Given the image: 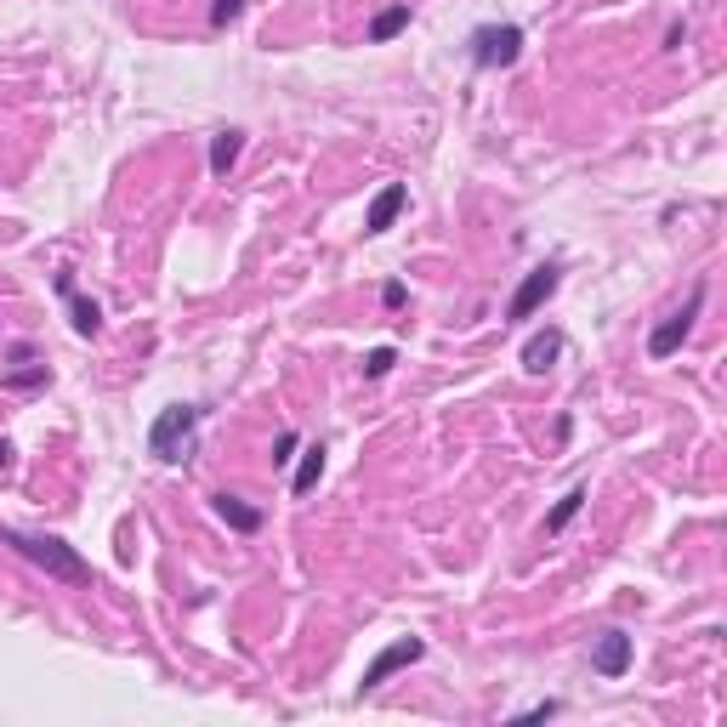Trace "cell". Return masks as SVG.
<instances>
[{
	"label": "cell",
	"instance_id": "cell-18",
	"mask_svg": "<svg viewBox=\"0 0 727 727\" xmlns=\"http://www.w3.org/2000/svg\"><path fill=\"white\" fill-rule=\"evenodd\" d=\"M239 12H245V0H211V29H228Z\"/></svg>",
	"mask_w": 727,
	"mask_h": 727
},
{
	"label": "cell",
	"instance_id": "cell-15",
	"mask_svg": "<svg viewBox=\"0 0 727 727\" xmlns=\"http://www.w3.org/2000/svg\"><path fill=\"white\" fill-rule=\"evenodd\" d=\"M409 29V0H398V6H387V12H375L370 18V40L375 46H387L392 35H404Z\"/></svg>",
	"mask_w": 727,
	"mask_h": 727
},
{
	"label": "cell",
	"instance_id": "cell-13",
	"mask_svg": "<svg viewBox=\"0 0 727 727\" xmlns=\"http://www.w3.org/2000/svg\"><path fill=\"white\" fill-rule=\"evenodd\" d=\"M586 500H591V489H586V483H574V489H568V495L546 512V534H563L568 523H574V517L586 512Z\"/></svg>",
	"mask_w": 727,
	"mask_h": 727
},
{
	"label": "cell",
	"instance_id": "cell-11",
	"mask_svg": "<svg viewBox=\"0 0 727 727\" xmlns=\"http://www.w3.org/2000/svg\"><path fill=\"white\" fill-rule=\"evenodd\" d=\"M211 512L222 517L228 529H239V534H256V529H262V506H245V500L228 495V489H222V495H211Z\"/></svg>",
	"mask_w": 727,
	"mask_h": 727
},
{
	"label": "cell",
	"instance_id": "cell-14",
	"mask_svg": "<svg viewBox=\"0 0 727 727\" xmlns=\"http://www.w3.org/2000/svg\"><path fill=\"white\" fill-rule=\"evenodd\" d=\"M324 455H330L324 444H307V449H302V466H296V478H290V489H296V495H313V489H319Z\"/></svg>",
	"mask_w": 727,
	"mask_h": 727
},
{
	"label": "cell",
	"instance_id": "cell-7",
	"mask_svg": "<svg viewBox=\"0 0 727 727\" xmlns=\"http://www.w3.org/2000/svg\"><path fill=\"white\" fill-rule=\"evenodd\" d=\"M631 654H637V642L625 637V631H603V637L591 642V671L597 676H625L631 671Z\"/></svg>",
	"mask_w": 727,
	"mask_h": 727
},
{
	"label": "cell",
	"instance_id": "cell-4",
	"mask_svg": "<svg viewBox=\"0 0 727 727\" xmlns=\"http://www.w3.org/2000/svg\"><path fill=\"white\" fill-rule=\"evenodd\" d=\"M705 313V284H693L688 290V302L676 307V313H665V319L654 324V336H648V358H671L682 353V341L693 336V319Z\"/></svg>",
	"mask_w": 727,
	"mask_h": 727
},
{
	"label": "cell",
	"instance_id": "cell-16",
	"mask_svg": "<svg viewBox=\"0 0 727 727\" xmlns=\"http://www.w3.org/2000/svg\"><path fill=\"white\" fill-rule=\"evenodd\" d=\"M46 381H52V370H46V364H29V370H12L6 375V387H46Z\"/></svg>",
	"mask_w": 727,
	"mask_h": 727
},
{
	"label": "cell",
	"instance_id": "cell-6",
	"mask_svg": "<svg viewBox=\"0 0 727 727\" xmlns=\"http://www.w3.org/2000/svg\"><path fill=\"white\" fill-rule=\"evenodd\" d=\"M421 654H426V642H421V637H398V642H387V648H381V654H375L370 665H364V682H358V693H375V688H381V682H387L392 671H404V665H415Z\"/></svg>",
	"mask_w": 727,
	"mask_h": 727
},
{
	"label": "cell",
	"instance_id": "cell-20",
	"mask_svg": "<svg viewBox=\"0 0 727 727\" xmlns=\"http://www.w3.org/2000/svg\"><path fill=\"white\" fill-rule=\"evenodd\" d=\"M682 40H688V23H671V35H665V52H682Z\"/></svg>",
	"mask_w": 727,
	"mask_h": 727
},
{
	"label": "cell",
	"instance_id": "cell-21",
	"mask_svg": "<svg viewBox=\"0 0 727 727\" xmlns=\"http://www.w3.org/2000/svg\"><path fill=\"white\" fill-rule=\"evenodd\" d=\"M404 296H409V290H404V284H398V279H392L387 290H381V302H387V307H404Z\"/></svg>",
	"mask_w": 727,
	"mask_h": 727
},
{
	"label": "cell",
	"instance_id": "cell-2",
	"mask_svg": "<svg viewBox=\"0 0 727 727\" xmlns=\"http://www.w3.org/2000/svg\"><path fill=\"white\" fill-rule=\"evenodd\" d=\"M199 449V409L194 404H165L148 426V455L160 466H182Z\"/></svg>",
	"mask_w": 727,
	"mask_h": 727
},
{
	"label": "cell",
	"instance_id": "cell-8",
	"mask_svg": "<svg viewBox=\"0 0 727 727\" xmlns=\"http://www.w3.org/2000/svg\"><path fill=\"white\" fill-rule=\"evenodd\" d=\"M57 296L69 302V324H74V336H97V330H103V307L86 302V296L74 290V273H57Z\"/></svg>",
	"mask_w": 727,
	"mask_h": 727
},
{
	"label": "cell",
	"instance_id": "cell-10",
	"mask_svg": "<svg viewBox=\"0 0 727 727\" xmlns=\"http://www.w3.org/2000/svg\"><path fill=\"white\" fill-rule=\"evenodd\" d=\"M563 347H568L563 330H540V336H529V347H523V370H529V375H546L551 364L563 358Z\"/></svg>",
	"mask_w": 727,
	"mask_h": 727
},
{
	"label": "cell",
	"instance_id": "cell-22",
	"mask_svg": "<svg viewBox=\"0 0 727 727\" xmlns=\"http://www.w3.org/2000/svg\"><path fill=\"white\" fill-rule=\"evenodd\" d=\"M12 455H18V449H12L6 438H0V472H12Z\"/></svg>",
	"mask_w": 727,
	"mask_h": 727
},
{
	"label": "cell",
	"instance_id": "cell-19",
	"mask_svg": "<svg viewBox=\"0 0 727 727\" xmlns=\"http://www.w3.org/2000/svg\"><path fill=\"white\" fill-rule=\"evenodd\" d=\"M296 449H302V438H296V432H279V444H273V466H290V461H296Z\"/></svg>",
	"mask_w": 727,
	"mask_h": 727
},
{
	"label": "cell",
	"instance_id": "cell-3",
	"mask_svg": "<svg viewBox=\"0 0 727 727\" xmlns=\"http://www.w3.org/2000/svg\"><path fill=\"white\" fill-rule=\"evenodd\" d=\"M466 52H472V69H512L523 57V29L517 23H483V29H472Z\"/></svg>",
	"mask_w": 727,
	"mask_h": 727
},
{
	"label": "cell",
	"instance_id": "cell-5",
	"mask_svg": "<svg viewBox=\"0 0 727 727\" xmlns=\"http://www.w3.org/2000/svg\"><path fill=\"white\" fill-rule=\"evenodd\" d=\"M557 284H563V262H540L534 273H523V284H517L512 302H506V319H512V324L534 319V313L557 296Z\"/></svg>",
	"mask_w": 727,
	"mask_h": 727
},
{
	"label": "cell",
	"instance_id": "cell-1",
	"mask_svg": "<svg viewBox=\"0 0 727 727\" xmlns=\"http://www.w3.org/2000/svg\"><path fill=\"white\" fill-rule=\"evenodd\" d=\"M0 546H12L18 557H29L35 568H46L63 586H91V568L80 563V551L63 546L57 534H23V529H0Z\"/></svg>",
	"mask_w": 727,
	"mask_h": 727
},
{
	"label": "cell",
	"instance_id": "cell-9",
	"mask_svg": "<svg viewBox=\"0 0 727 727\" xmlns=\"http://www.w3.org/2000/svg\"><path fill=\"white\" fill-rule=\"evenodd\" d=\"M404 205H409V188L404 182H387V188L370 199V211H364V233H387L392 222L404 216Z\"/></svg>",
	"mask_w": 727,
	"mask_h": 727
},
{
	"label": "cell",
	"instance_id": "cell-12",
	"mask_svg": "<svg viewBox=\"0 0 727 727\" xmlns=\"http://www.w3.org/2000/svg\"><path fill=\"white\" fill-rule=\"evenodd\" d=\"M239 154H245V131H239V125H228V131L211 137V171L216 177H228L233 165H239Z\"/></svg>",
	"mask_w": 727,
	"mask_h": 727
},
{
	"label": "cell",
	"instance_id": "cell-17",
	"mask_svg": "<svg viewBox=\"0 0 727 727\" xmlns=\"http://www.w3.org/2000/svg\"><path fill=\"white\" fill-rule=\"evenodd\" d=\"M392 364H398V353H392V347H375V353L364 358V375H370V381H381V375H387Z\"/></svg>",
	"mask_w": 727,
	"mask_h": 727
}]
</instances>
